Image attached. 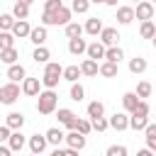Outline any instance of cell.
Segmentation results:
<instances>
[{"label": "cell", "mask_w": 156, "mask_h": 156, "mask_svg": "<svg viewBox=\"0 0 156 156\" xmlns=\"http://www.w3.org/2000/svg\"><path fill=\"white\" fill-rule=\"evenodd\" d=\"M32 156H39V154H32Z\"/></svg>", "instance_id": "9f6ffc18"}, {"label": "cell", "mask_w": 156, "mask_h": 156, "mask_svg": "<svg viewBox=\"0 0 156 156\" xmlns=\"http://www.w3.org/2000/svg\"><path fill=\"white\" fill-rule=\"evenodd\" d=\"M51 156H66V151H61V149H56V151H54Z\"/></svg>", "instance_id": "f907efd6"}, {"label": "cell", "mask_w": 156, "mask_h": 156, "mask_svg": "<svg viewBox=\"0 0 156 156\" xmlns=\"http://www.w3.org/2000/svg\"><path fill=\"white\" fill-rule=\"evenodd\" d=\"M102 112H105V105H102L100 100H93V102L88 105V117H90V119H95V117H102Z\"/></svg>", "instance_id": "ffe728a7"}, {"label": "cell", "mask_w": 156, "mask_h": 156, "mask_svg": "<svg viewBox=\"0 0 156 156\" xmlns=\"http://www.w3.org/2000/svg\"><path fill=\"white\" fill-rule=\"evenodd\" d=\"M144 132H146V146L156 154V124H149Z\"/></svg>", "instance_id": "4316f807"}, {"label": "cell", "mask_w": 156, "mask_h": 156, "mask_svg": "<svg viewBox=\"0 0 156 156\" xmlns=\"http://www.w3.org/2000/svg\"><path fill=\"white\" fill-rule=\"evenodd\" d=\"M154 46H156V37H154Z\"/></svg>", "instance_id": "11a10c76"}, {"label": "cell", "mask_w": 156, "mask_h": 156, "mask_svg": "<svg viewBox=\"0 0 156 156\" xmlns=\"http://www.w3.org/2000/svg\"><path fill=\"white\" fill-rule=\"evenodd\" d=\"M24 76H27V73H24V68H22V66H17V63H12V66L7 68V78H10V80H15V83H17V80H22Z\"/></svg>", "instance_id": "cb8c5ba5"}, {"label": "cell", "mask_w": 156, "mask_h": 156, "mask_svg": "<svg viewBox=\"0 0 156 156\" xmlns=\"http://www.w3.org/2000/svg\"><path fill=\"white\" fill-rule=\"evenodd\" d=\"M32 58H34L37 63H46V61H49V49H46V46H37Z\"/></svg>", "instance_id": "e575fe53"}, {"label": "cell", "mask_w": 156, "mask_h": 156, "mask_svg": "<svg viewBox=\"0 0 156 156\" xmlns=\"http://www.w3.org/2000/svg\"><path fill=\"white\" fill-rule=\"evenodd\" d=\"M110 127H112V129H117V132H122V129H127V127H129V117H127V115H122V112H115V115L110 117Z\"/></svg>", "instance_id": "30bf717a"}, {"label": "cell", "mask_w": 156, "mask_h": 156, "mask_svg": "<svg viewBox=\"0 0 156 156\" xmlns=\"http://www.w3.org/2000/svg\"><path fill=\"white\" fill-rule=\"evenodd\" d=\"M105 54H107V46L102 44V41H93V44H88V58H105Z\"/></svg>", "instance_id": "52a82bcc"}, {"label": "cell", "mask_w": 156, "mask_h": 156, "mask_svg": "<svg viewBox=\"0 0 156 156\" xmlns=\"http://www.w3.org/2000/svg\"><path fill=\"white\" fill-rule=\"evenodd\" d=\"M80 71H83V76H98V73H100V66H98L95 58H85V61L80 63Z\"/></svg>", "instance_id": "5bb4252c"}, {"label": "cell", "mask_w": 156, "mask_h": 156, "mask_svg": "<svg viewBox=\"0 0 156 156\" xmlns=\"http://www.w3.org/2000/svg\"><path fill=\"white\" fill-rule=\"evenodd\" d=\"M12 12H15V17H17V20H27V15H29V5H24V2H20V0H17Z\"/></svg>", "instance_id": "836d02e7"}, {"label": "cell", "mask_w": 156, "mask_h": 156, "mask_svg": "<svg viewBox=\"0 0 156 156\" xmlns=\"http://www.w3.org/2000/svg\"><path fill=\"white\" fill-rule=\"evenodd\" d=\"M0 61L12 66V63L17 61V51H15V49H0Z\"/></svg>", "instance_id": "1f68e13d"}, {"label": "cell", "mask_w": 156, "mask_h": 156, "mask_svg": "<svg viewBox=\"0 0 156 156\" xmlns=\"http://www.w3.org/2000/svg\"><path fill=\"white\" fill-rule=\"evenodd\" d=\"M46 144H49V139H46V134H44V136H39V134H34V136L29 139V149H32V154H41V151L46 149Z\"/></svg>", "instance_id": "8fae6325"}, {"label": "cell", "mask_w": 156, "mask_h": 156, "mask_svg": "<svg viewBox=\"0 0 156 156\" xmlns=\"http://www.w3.org/2000/svg\"><path fill=\"white\" fill-rule=\"evenodd\" d=\"M107 127H110V122H107L105 117H95V119H93V129H95V132H105Z\"/></svg>", "instance_id": "60d3db41"}, {"label": "cell", "mask_w": 156, "mask_h": 156, "mask_svg": "<svg viewBox=\"0 0 156 156\" xmlns=\"http://www.w3.org/2000/svg\"><path fill=\"white\" fill-rule=\"evenodd\" d=\"M5 124H7L10 129H22V124H24V115H20V112H10L7 119H5Z\"/></svg>", "instance_id": "2e32d148"}, {"label": "cell", "mask_w": 156, "mask_h": 156, "mask_svg": "<svg viewBox=\"0 0 156 156\" xmlns=\"http://www.w3.org/2000/svg\"><path fill=\"white\" fill-rule=\"evenodd\" d=\"M105 5H117V0H105Z\"/></svg>", "instance_id": "816d5d0a"}, {"label": "cell", "mask_w": 156, "mask_h": 156, "mask_svg": "<svg viewBox=\"0 0 156 156\" xmlns=\"http://www.w3.org/2000/svg\"><path fill=\"white\" fill-rule=\"evenodd\" d=\"M151 2H156V0H151Z\"/></svg>", "instance_id": "6f0895ef"}, {"label": "cell", "mask_w": 156, "mask_h": 156, "mask_svg": "<svg viewBox=\"0 0 156 156\" xmlns=\"http://www.w3.org/2000/svg\"><path fill=\"white\" fill-rule=\"evenodd\" d=\"M66 156H78V149H71V146H68V149H66Z\"/></svg>", "instance_id": "681fc988"}, {"label": "cell", "mask_w": 156, "mask_h": 156, "mask_svg": "<svg viewBox=\"0 0 156 156\" xmlns=\"http://www.w3.org/2000/svg\"><path fill=\"white\" fill-rule=\"evenodd\" d=\"M122 102H124V110L134 112L136 105H139V95H136V93H124V95H122Z\"/></svg>", "instance_id": "e0dca14e"}, {"label": "cell", "mask_w": 156, "mask_h": 156, "mask_svg": "<svg viewBox=\"0 0 156 156\" xmlns=\"http://www.w3.org/2000/svg\"><path fill=\"white\" fill-rule=\"evenodd\" d=\"M80 73H83V71H80V66H66V68H63V78H66L68 83H76Z\"/></svg>", "instance_id": "d4e9b609"}, {"label": "cell", "mask_w": 156, "mask_h": 156, "mask_svg": "<svg viewBox=\"0 0 156 156\" xmlns=\"http://www.w3.org/2000/svg\"><path fill=\"white\" fill-rule=\"evenodd\" d=\"M56 100H58V95L49 88V90H44V93H39V100H37V110H39V115H51L54 110H56Z\"/></svg>", "instance_id": "6da1fadb"}, {"label": "cell", "mask_w": 156, "mask_h": 156, "mask_svg": "<svg viewBox=\"0 0 156 156\" xmlns=\"http://www.w3.org/2000/svg\"><path fill=\"white\" fill-rule=\"evenodd\" d=\"M139 32H141L144 39H154V37H156V24H154L151 20H146V22H141V29H139Z\"/></svg>", "instance_id": "44dd1931"}, {"label": "cell", "mask_w": 156, "mask_h": 156, "mask_svg": "<svg viewBox=\"0 0 156 156\" xmlns=\"http://www.w3.org/2000/svg\"><path fill=\"white\" fill-rule=\"evenodd\" d=\"M102 29H105V27H102V22H100L98 17H90V20L85 22V32H88V34H93V37H95V34H100Z\"/></svg>", "instance_id": "ac0fdd59"}, {"label": "cell", "mask_w": 156, "mask_h": 156, "mask_svg": "<svg viewBox=\"0 0 156 156\" xmlns=\"http://www.w3.org/2000/svg\"><path fill=\"white\" fill-rule=\"evenodd\" d=\"M58 78H63V68H61V63H46L41 83H44L46 88H51V90H54V88L58 85Z\"/></svg>", "instance_id": "7a4b0ae2"}, {"label": "cell", "mask_w": 156, "mask_h": 156, "mask_svg": "<svg viewBox=\"0 0 156 156\" xmlns=\"http://www.w3.org/2000/svg\"><path fill=\"white\" fill-rule=\"evenodd\" d=\"M56 117H58V122H61V124H66L68 129H76V122H78V117H76V115H73L71 110H66V107H61Z\"/></svg>", "instance_id": "ba28073f"}, {"label": "cell", "mask_w": 156, "mask_h": 156, "mask_svg": "<svg viewBox=\"0 0 156 156\" xmlns=\"http://www.w3.org/2000/svg\"><path fill=\"white\" fill-rule=\"evenodd\" d=\"M100 76H105V78H115V76H117V63L105 61V63L100 66Z\"/></svg>", "instance_id": "f1b7e54d"}, {"label": "cell", "mask_w": 156, "mask_h": 156, "mask_svg": "<svg viewBox=\"0 0 156 156\" xmlns=\"http://www.w3.org/2000/svg\"><path fill=\"white\" fill-rule=\"evenodd\" d=\"M83 95H85V90H83V85H80V83H73V85H71V100H76V102H80V100H83Z\"/></svg>", "instance_id": "d590c367"}, {"label": "cell", "mask_w": 156, "mask_h": 156, "mask_svg": "<svg viewBox=\"0 0 156 156\" xmlns=\"http://www.w3.org/2000/svg\"><path fill=\"white\" fill-rule=\"evenodd\" d=\"M136 95H139V98H149V95H151V83L141 80V83L136 85Z\"/></svg>", "instance_id": "ab89813d"}, {"label": "cell", "mask_w": 156, "mask_h": 156, "mask_svg": "<svg viewBox=\"0 0 156 156\" xmlns=\"http://www.w3.org/2000/svg\"><path fill=\"white\" fill-rule=\"evenodd\" d=\"M76 129H78L80 134H88V132L93 129V122H88V119H78V122H76Z\"/></svg>", "instance_id": "b9f144b4"}, {"label": "cell", "mask_w": 156, "mask_h": 156, "mask_svg": "<svg viewBox=\"0 0 156 156\" xmlns=\"http://www.w3.org/2000/svg\"><path fill=\"white\" fill-rule=\"evenodd\" d=\"M132 115H144V117H146V115H149V105H146L144 100H139V105H136V110H134Z\"/></svg>", "instance_id": "f6af8a7d"}, {"label": "cell", "mask_w": 156, "mask_h": 156, "mask_svg": "<svg viewBox=\"0 0 156 156\" xmlns=\"http://www.w3.org/2000/svg\"><path fill=\"white\" fill-rule=\"evenodd\" d=\"M129 71H132V73H144V71H146V58L134 56V58L129 61Z\"/></svg>", "instance_id": "603a6c76"}, {"label": "cell", "mask_w": 156, "mask_h": 156, "mask_svg": "<svg viewBox=\"0 0 156 156\" xmlns=\"http://www.w3.org/2000/svg\"><path fill=\"white\" fill-rule=\"evenodd\" d=\"M20 2H24V5H32V2H34V0H20Z\"/></svg>", "instance_id": "f5cc1de1"}, {"label": "cell", "mask_w": 156, "mask_h": 156, "mask_svg": "<svg viewBox=\"0 0 156 156\" xmlns=\"http://www.w3.org/2000/svg\"><path fill=\"white\" fill-rule=\"evenodd\" d=\"M107 156H127V146H122V144L117 146V144H115V146L107 149Z\"/></svg>", "instance_id": "7bdbcfd3"}, {"label": "cell", "mask_w": 156, "mask_h": 156, "mask_svg": "<svg viewBox=\"0 0 156 156\" xmlns=\"http://www.w3.org/2000/svg\"><path fill=\"white\" fill-rule=\"evenodd\" d=\"M17 98H20V85H17L15 80H10V83H5V85L0 88V100H2L5 105H12Z\"/></svg>", "instance_id": "277c9868"}, {"label": "cell", "mask_w": 156, "mask_h": 156, "mask_svg": "<svg viewBox=\"0 0 156 156\" xmlns=\"http://www.w3.org/2000/svg\"><path fill=\"white\" fill-rule=\"evenodd\" d=\"M68 51H71L73 56H80L83 51H88V44H85L80 37H78V39H71V41H68Z\"/></svg>", "instance_id": "9a60e30c"}, {"label": "cell", "mask_w": 156, "mask_h": 156, "mask_svg": "<svg viewBox=\"0 0 156 156\" xmlns=\"http://www.w3.org/2000/svg\"><path fill=\"white\" fill-rule=\"evenodd\" d=\"M80 34H83V27L80 24H76V22H68L66 24V37L68 39H78Z\"/></svg>", "instance_id": "4dcf8cb0"}, {"label": "cell", "mask_w": 156, "mask_h": 156, "mask_svg": "<svg viewBox=\"0 0 156 156\" xmlns=\"http://www.w3.org/2000/svg\"><path fill=\"white\" fill-rule=\"evenodd\" d=\"M122 56H124V54H122V49H119V46H107V54H105V58H107V61L119 63V61H122Z\"/></svg>", "instance_id": "83f0119b"}, {"label": "cell", "mask_w": 156, "mask_h": 156, "mask_svg": "<svg viewBox=\"0 0 156 156\" xmlns=\"http://www.w3.org/2000/svg\"><path fill=\"white\" fill-rule=\"evenodd\" d=\"M88 7H90V0H73V5H71V10L78 12V15L88 12Z\"/></svg>", "instance_id": "8d00e7d4"}, {"label": "cell", "mask_w": 156, "mask_h": 156, "mask_svg": "<svg viewBox=\"0 0 156 156\" xmlns=\"http://www.w3.org/2000/svg\"><path fill=\"white\" fill-rule=\"evenodd\" d=\"M68 20H71V10L68 7H58L56 12H44L41 15L44 24H68Z\"/></svg>", "instance_id": "3957f363"}, {"label": "cell", "mask_w": 156, "mask_h": 156, "mask_svg": "<svg viewBox=\"0 0 156 156\" xmlns=\"http://www.w3.org/2000/svg\"><path fill=\"white\" fill-rule=\"evenodd\" d=\"M22 90H24V95H37L39 93V78H24Z\"/></svg>", "instance_id": "d6986e66"}, {"label": "cell", "mask_w": 156, "mask_h": 156, "mask_svg": "<svg viewBox=\"0 0 156 156\" xmlns=\"http://www.w3.org/2000/svg\"><path fill=\"white\" fill-rule=\"evenodd\" d=\"M134 17H136L134 7H119V10H117V22H119V24H129Z\"/></svg>", "instance_id": "7c38bea8"}, {"label": "cell", "mask_w": 156, "mask_h": 156, "mask_svg": "<svg viewBox=\"0 0 156 156\" xmlns=\"http://www.w3.org/2000/svg\"><path fill=\"white\" fill-rule=\"evenodd\" d=\"M134 12H136V20H141V22L154 20V2H151V0H141Z\"/></svg>", "instance_id": "5b68a950"}, {"label": "cell", "mask_w": 156, "mask_h": 156, "mask_svg": "<svg viewBox=\"0 0 156 156\" xmlns=\"http://www.w3.org/2000/svg\"><path fill=\"white\" fill-rule=\"evenodd\" d=\"M12 34H15V37H29V34H32L29 22H27V20H17L15 27H12Z\"/></svg>", "instance_id": "4fadbf2b"}, {"label": "cell", "mask_w": 156, "mask_h": 156, "mask_svg": "<svg viewBox=\"0 0 156 156\" xmlns=\"http://www.w3.org/2000/svg\"><path fill=\"white\" fill-rule=\"evenodd\" d=\"M10 151H12L10 146H0V156H10Z\"/></svg>", "instance_id": "c3c4849f"}, {"label": "cell", "mask_w": 156, "mask_h": 156, "mask_svg": "<svg viewBox=\"0 0 156 156\" xmlns=\"http://www.w3.org/2000/svg\"><path fill=\"white\" fill-rule=\"evenodd\" d=\"M90 2H105V0H90Z\"/></svg>", "instance_id": "db71d44e"}, {"label": "cell", "mask_w": 156, "mask_h": 156, "mask_svg": "<svg viewBox=\"0 0 156 156\" xmlns=\"http://www.w3.org/2000/svg\"><path fill=\"white\" fill-rule=\"evenodd\" d=\"M66 144L71 146V149H83L85 146V134H80L78 129H71V134H66Z\"/></svg>", "instance_id": "8992f818"}, {"label": "cell", "mask_w": 156, "mask_h": 156, "mask_svg": "<svg viewBox=\"0 0 156 156\" xmlns=\"http://www.w3.org/2000/svg\"><path fill=\"white\" fill-rule=\"evenodd\" d=\"M12 41H15V34H10V32L0 34V49H12Z\"/></svg>", "instance_id": "74e56055"}, {"label": "cell", "mask_w": 156, "mask_h": 156, "mask_svg": "<svg viewBox=\"0 0 156 156\" xmlns=\"http://www.w3.org/2000/svg\"><path fill=\"white\" fill-rule=\"evenodd\" d=\"M136 156H154V151H151V149H149V146H146V149H141V151H139V154H136Z\"/></svg>", "instance_id": "7dc6e473"}, {"label": "cell", "mask_w": 156, "mask_h": 156, "mask_svg": "<svg viewBox=\"0 0 156 156\" xmlns=\"http://www.w3.org/2000/svg\"><path fill=\"white\" fill-rule=\"evenodd\" d=\"M7 144H10V149H12V151H20V149L24 146V136L20 134V129H17V132L10 136V141H7Z\"/></svg>", "instance_id": "d6a6232c"}, {"label": "cell", "mask_w": 156, "mask_h": 156, "mask_svg": "<svg viewBox=\"0 0 156 156\" xmlns=\"http://www.w3.org/2000/svg\"><path fill=\"white\" fill-rule=\"evenodd\" d=\"M117 39H119V34H117V29H112V27H105V29L100 32V41H102L105 46H115Z\"/></svg>", "instance_id": "9c48e42d"}, {"label": "cell", "mask_w": 156, "mask_h": 156, "mask_svg": "<svg viewBox=\"0 0 156 156\" xmlns=\"http://www.w3.org/2000/svg\"><path fill=\"white\" fill-rule=\"evenodd\" d=\"M29 39H32L37 46H44V41H46V29H44V27H37V29H32Z\"/></svg>", "instance_id": "7402d4cb"}, {"label": "cell", "mask_w": 156, "mask_h": 156, "mask_svg": "<svg viewBox=\"0 0 156 156\" xmlns=\"http://www.w3.org/2000/svg\"><path fill=\"white\" fill-rule=\"evenodd\" d=\"M58 7H63V5H61V0H46V5H44V12H56Z\"/></svg>", "instance_id": "ee69618b"}, {"label": "cell", "mask_w": 156, "mask_h": 156, "mask_svg": "<svg viewBox=\"0 0 156 156\" xmlns=\"http://www.w3.org/2000/svg\"><path fill=\"white\" fill-rule=\"evenodd\" d=\"M129 127H132V129H146V127H149V119H146L144 115H132V117H129Z\"/></svg>", "instance_id": "484cf974"}, {"label": "cell", "mask_w": 156, "mask_h": 156, "mask_svg": "<svg viewBox=\"0 0 156 156\" xmlns=\"http://www.w3.org/2000/svg\"><path fill=\"white\" fill-rule=\"evenodd\" d=\"M46 139H49V144H54V146H58L63 139H66V134L61 132V129H49L46 132Z\"/></svg>", "instance_id": "f546056e"}, {"label": "cell", "mask_w": 156, "mask_h": 156, "mask_svg": "<svg viewBox=\"0 0 156 156\" xmlns=\"http://www.w3.org/2000/svg\"><path fill=\"white\" fill-rule=\"evenodd\" d=\"M0 27H2V32L12 29V27H15V17H12V15H0Z\"/></svg>", "instance_id": "f35d334b"}, {"label": "cell", "mask_w": 156, "mask_h": 156, "mask_svg": "<svg viewBox=\"0 0 156 156\" xmlns=\"http://www.w3.org/2000/svg\"><path fill=\"white\" fill-rule=\"evenodd\" d=\"M10 136H12V134H10V127L2 124V127H0V139H2V141H10Z\"/></svg>", "instance_id": "bcb514c9"}]
</instances>
